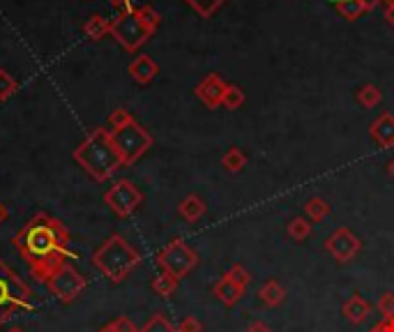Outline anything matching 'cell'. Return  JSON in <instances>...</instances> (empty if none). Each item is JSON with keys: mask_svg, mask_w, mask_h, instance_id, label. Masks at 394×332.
Instances as JSON below:
<instances>
[{"mask_svg": "<svg viewBox=\"0 0 394 332\" xmlns=\"http://www.w3.org/2000/svg\"><path fill=\"white\" fill-rule=\"evenodd\" d=\"M69 240L72 233L58 217L38 212L12 238V245L28 265L35 282L47 284L69 258H77V252L69 249Z\"/></svg>", "mask_w": 394, "mask_h": 332, "instance_id": "cell-1", "label": "cell"}, {"mask_svg": "<svg viewBox=\"0 0 394 332\" xmlns=\"http://www.w3.org/2000/svg\"><path fill=\"white\" fill-rule=\"evenodd\" d=\"M74 160L95 182H106L111 175L123 169V157L118 155L111 141V132L104 127H95L84 141L74 148Z\"/></svg>", "mask_w": 394, "mask_h": 332, "instance_id": "cell-2", "label": "cell"}, {"mask_svg": "<svg viewBox=\"0 0 394 332\" xmlns=\"http://www.w3.org/2000/svg\"><path fill=\"white\" fill-rule=\"evenodd\" d=\"M141 263V254L120 233H111L93 252V265L111 284H120Z\"/></svg>", "mask_w": 394, "mask_h": 332, "instance_id": "cell-3", "label": "cell"}, {"mask_svg": "<svg viewBox=\"0 0 394 332\" xmlns=\"http://www.w3.org/2000/svg\"><path fill=\"white\" fill-rule=\"evenodd\" d=\"M35 307V293L3 258H0V326H5L14 314L30 311Z\"/></svg>", "mask_w": 394, "mask_h": 332, "instance_id": "cell-4", "label": "cell"}, {"mask_svg": "<svg viewBox=\"0 0 394 332\" xmlns=\"http://www.w3.org/2000/svg\"><path fill=\"white\" fill-rule=\"evenodd\" d=\"M111 141L116 145L118 155L123 157V164L132 166L136 160H141V157L152 148V134L143 125L136 123V120H132L130 125L113 129Z\"/></svg>", "mask_w": 394, "mask_h": 332, "instance_id": "cell-5", "label": "cell"}, {"mask_svg": "<svg viewBox=\"0 0 394 332\" xmlns=\"http://www.w3.org/2000/svg\"><path fill=\"white\" fill-rule=\"evenodd\" d=\"M152 35L154 33L141 21V16L136 14V7L127 9V12H120L111 21V37L130 53L139 51Z\"/></svg>", "mask_w": 394, "mask_h": 332, "instance_id": "cell-6", "label": "cell"}, {"mask_svg": "<svg viewBox=\"0 0 394 332\" xmlns=\"http://www.w3.org/2000/svg\"><path fill=\"white\" fill-rule=\"evenodd\" d=\"M44 286H47L49 293L56 300H60L62 304H72L81 293L88 289V280L67 261L60 270L53 272V277Z\"/></svg>", "mask_w": 394, "mask_h": 332, "instance_id": "cell-7", "label": "cell"}, {"mask_svg": "<svg viewBox=\"0 0 394 332\" xmlns=\"http://www.w3.org/2000/svg\"><path fill=\"white\" fill-rule=\"evenodd\" d=\"M157 263L164 272L173 275L176 280H182L185 275H189L198 263V256L191 247H187L182 240H173L167 247L157 254Z\"/></svg>", "mask_w": 394, "mask_h": 332, "instance_id": "cell-8", "label": "cell"}, {"mask_svg": "<svg viewBox=\"0 0 394 332\" xmlns=\"http://www.w3.org/2000/svg\"><path fill=\"white\" fill-rule=\"evenodd\" d=\"M104 203L120 219H127L130 215H134L136 208L143 203V194L132 180L120 178V180H116L111 187H108V192L104 194Z\"/></svg>", "mask_w": 394, "mask_h": 332, "instance_id": "cell-9", "label": "cell"}, {"mask_svg": "<svg viewBox=\"0 0 394 332\" xmlns=\"http://www.w3.org/2000/svg\"><path fill=\"white\" fill-rule=\"evenodd\" d=\"M226 88H228V83L219 77V74H208V77L194 88V92H196V97L203 101L206 106L217 109V106H222Z\"/></svg>", "mask_w": 394, "mask_h": 332, "instance_id": "cell-10", "label": "cell"}, {"mask_svg": "<svg viewBox=\"0 0 394 332\" xmlns=\"http://www.w3.org/2000/svg\"><path fill=\"white\" fill-rule=\"evenodd\" d=\"M327 249L339 258V261H351L357 249H360V240H357L351 231L342 228L327 240Z\"/></svg>", "mask_w": 394, "mask_h": 332, "instance_id": "cell-11", "label": "cell"}, {"mask_svg": "<svg viewBox=\"0 0 394 332\" xmlns=\"http://www.w3.org/2000/svg\"><path fill=\"white\" fill-rule=\"evenodd\" d=\"M130 74L136 83L148 86V83L154 81V77L159 74V65L154 62L150 55H136V58L130 62Z\"/></svg>", "mask_w": 394, "mask_h": 332, "instance_id": "cell-12", "label": "cell"}, {"mask_svg": "<svg viewBox=\"0 0 394 332\" xmlns=\"http://www.w3.org/2000/svg\"><path fill=\"white\" fill-rule=\"evenodd\" d=\"M371 138L381 148L394 145V116L392 114H388V111H385V114L371 125Z\"/></svg>", "mask_w": 394, "mask_h": 332, "instance_id": "cell-13", "label": "cell"}, {"mask_svg": "<svg viewBox=\"0 0 394 332\" xmlns=\"http://www.w3.org/2000/svg\"><path fill=\"white\" fill-rule=\"evenodd\" d=\"M178 212L182 217H185L187 221H198L201 217L206 215V203L201 197H196V194H189V197H185L180 201V206H178Z\"/></svg>", "mask_w": 394, "mask_h": 332, "instance_id": "cell-14", "label": "cell"}, {"mask_svg": "<svg viewBox=\"0 0 394 332\" xmlns=\"http://www.w3.org/2000/svg\"><path fill=\"white\" fill-rule=\"evenodd\" d=\"M84 35L88 37L90 42L104 40L106 35H111V21H106V18L99 16V14H93V16H90L88 21L84 23Z\"/></svg>", "mask_w": 394, "mask_h": 332, "instance_id": "cell-15", "label": "cell"}, {"mask_svg": "<svg viewBox=\"0 0 394 332\" xmlns=\"http://www.w3.org/2000/svg\"><path fill=\"white\" fill-rule=\"evenodd\" d=\"M215 293H217V298L222 300L224 304H235L237 300H240L242 289L235 282L228 280V277H224V280L215 286Z\"/></svg>", "mask_w": 394, "mask_h": 332, "instance_id": "cell-16", "label": "cell"}, {"mask_svg": "<svg viewBox=\"0 0 394 332\" xmlns=\"http://www.w3.org/2000/svg\"><path fill=\"white\" fill-rule=\"evenodd\" d=\"M178 289V280L169 272H162L152 280V291L159 295V298H171Z\"/></svg>", "mask_w": 394, "mask_h": 332, "instance_id": "cell-17", "label": "cell"}, {"mask_svg": "<svg viewBox=\"0 0 394 332\" xmlns=\"http://www.w3.org/2000/svg\"><path fill=\"white\" fill-rule=\"evenodd\" d=\"M344 311H346V316L351 319L353 323H362L366 319V314H369V304H366L360 295H355V298H351L346 302Z\"/></svg>", "mask_w": 394, "mask_h": 332, "instance_id": "cell-18", "label": "cell"}, {"mask_svg": "<svg viewBox=\"0 0 394 332\" xmlns=\"http://www.w3.org/2000/svg\"><path fill=\"white\" fill-rule=\"evenodd\" d=\"M185 3L194 9V12L198 16H203V18H210L219 7H222L226 0H185Z\"/></svg>", "mask_w": 394, "mask_h": 332, "instance_id": "cell-19", "label": "cell"}, {"mask_svg": "<svg viewBox=\"0 0 394 332\" xmlns=\"http://www.w3.org/2000/svg\"><path fill=\"white\" fill-rule=\"evenodd\" d=\"M139 332H178V328H173V323L164 316V314H152L150 321L145 323L143 328H139Z\"/></svg>", "mask_w": 394, "mask_h": 332, "instance_id": "cell-20", "label": "cell"}, {"mask_svg": "<svg viewBox=\"0 0 394 332\" xmlns=\"http://www.w3.org/2000/svg\"><path fill=\"white\" fill-rule=\"evenodd\" d=\"M222 164H224L226 171L237 173V171H240L242 166L247 164V157H244V153L240 150V148H231V150H228V153L222 157Z\"/></svg>", "mask_w": 394, "mask_h": 332, "instance_id": "cell-21", "label": "cell"}, {"mask_svg": "<svg viewBox=\"0 0 394 332\" xmlns=\"http://www.w3.org/2000/svg\"><path fill=\"white\" fill-rule=\"evenodd\" d=\"M357 101L366 109H373L376 104H381V90L376 86H371V83H366V86H362L360 90H357Z\"/></svg>", "mask_w": 394, "mask_h": 332, "instance_id": "cell-22", "label": "cell"}, {"mask_svg": "<svg viewBox=\"0 0 394 332\" xmlns=\"http://www.w3.org/2000/svg\"><path fill=\"white\" fill-rule=\"evenodd\" d=\"M337 12L342 14V18H346V21H357L366 9L360 5V0H346V3L337 5Z\"/></svg>", "mask_w": 394, "mask_h": 332, "instance_id": "cell-23", "label": "cell"}, {"mask_svg": "<svg viewBox=\"0 0 394 332\" xmlns=\"http://www.w3.org/2000/svg\"><path fill=\"white\" fill-rule=\"evenodd\" d=\"M19 90V83L7 70H0V101H7Z\"/></svg>", "mask_w": 394, "mask_h": 332, "instance_id": "cell-24", "label": "cell"}, {"mask_svg": "<svg viewBox=\"0 0 394 332\" xmlns=\"http://www.w3.org/2000/svg\"><path fill=\"white\" fill-rule=\"evenodd\" d=\"M136 14L141 16V21H143L145 26H148L152 33L157 31L159 23H162V14H159L152 5H141V7H136Z\"/></svg>", "mask_w": 394, "mask_h": 332, "instance_id": "cell-25", "label": "cell"}, {"mask_svg": "<svg viewBox=\"0 0 394 332\" xmlns=\"http://www.w3.org/2000/svg\"><path fill=\"white\" fill-rule=\"evenodd\" d=\"M261 300L263 302H268V304H279L283 300V289L277 284V282H268L265 286H261Z\"/></svg>", "mask_w": 394, "mask_h": 332, "instance_id": "cell-26", "label": "cell"}, {"mask_svg": "<svg viewBox=\"0 0 394 332\" xmlns=\"http://www.w3.org/2000/svg\"><path fill=\"white\" fill-rule=\"evenodd\" d=\"M242 104H244V92H242V88L231 86V83H228L222 106H226V109H231V111H233V109H240Z\"/></svg>", "mask_w": 394, "mask_h": 332, "instance_id": "cell-27", "label": "cell"}, {"mask_svg": "<svg viewBox=\"0 0 394 332\" xmlns=\"http://www.w3.org/2000/svg\"><path fill=\"white\" fill-rule=\"evenodd\" d=\"M132 114L127 109H116L111 116H108V132H113V129H120V127H125V125H130L132 123Z\"/></svg>", "mask_w": 394, "mask_h": 332, "instance_id": "cell-28", "label": "cell"}, {"mask_svg": "<svg viewBox=\"0 0 394 332\" xmlns=\"http://www.w3.org/2000/svg\"><path fill=\"white\" fill-rule=\"evenodd\" d=\"M330 212V206L323 201V199H311L309 203H307V215L314 219V221H320L325 215Z\"/></svg>", "mask_w": 394, "mask_h": 332, "instance_id": "cell-29", "label": "cell"}, {"mask_svg": "<svg viewBox=\"0 0 394 332\" xmlns=\"http://www.w3.org/2000/svg\"><path fill=\"white\" fill-rule=\"evenodd\" d=\"M309 231H311V221H305V219H293L291 224H288V233L296 238V240H302V238H307L309 236Z\"/></svg>", "mask_w": 394, "mask_h": 332, "instance_id": "cell-30", "label": "cell"}, {"mask_svg": "<svg viewBox=\"0 0 394 332\" xmlns=\"http://www.w3.org/2000/svg\"><path fill=\"white\" fill-rule=\"evenodd\" d=\"M111 328L116 332H139V328L134 326V321L132 319H127V316H118L111 321Z\"/></svg>", "mask_w": 394, "mask_h": 332, "instance_id": "cell-31", "label": "cell"}, {"mask_svg": "<svg viewBox=\"0 0 394 332\" xmlns=\"http://www.w3.org/2000/svg\"><path fill=\"white\" fill-rule=\"evenodd\" d=\"M201 330H203V326H201L198 319H194V316L182 319L178 326V332H201Z\"/></svg>", "mask_w": 394, "mask_h": 332, "instance_id": "cell-32", "label": "cell"}, {"mask_svg": "<svg viewBox=\"0 0 394 332\" xmlns=\"http://www.w3.org/2000/svg\"><path fill=\"white\" fill-rule=\"evenodd\" d=\"M226 277H228V280H231V282H235L237 286H240V289H244V286H247V282H249V275H244L240 265H235L233 270L228 272Z\"/></svg>", "mask_w": 394, "mask_h": 332, "instance_id": "cell-33", "label": "cell"}, {"mask_svg": "<svg viewBox=\"0 0 394 332\" xmlns=\"http://www.w3.org/2000/svg\"><path fill=\"white\" fill-rule=\"evenodd\" d=\"M381 309H383V314L385 316H394V295H383V302H381Z\"/></svg>", "mask_w": 394, "mask_h": 332, "instance_id": "cell-34", "label": "cell"}, {"mask_svg": "<svg viewBox=\"0 0 394 332\" xmlns=\"http://www.w3.org/2000/svg\"><path fill=\"white\" fill-rule=\"evenodd\" d=\"M108 3H111L118 12H127V9H132L134 5H132V0H108Z\"/></svg>", "mask_w": 394, "mask_h": 332, "instance_id": "cell-35", "label": "cell"}, {"mask_svg": "<svg viewBox=\"0 0 394 332\" xmlns=\"http://www.w3.org/2000/svg\"><path fill=\"white\" fill-rule=\"evenodd\" d=\"M378 3H383V0H360V5L366 9V12H369V9H376V5Z\"/></svg>", "mask_w": 394, "mask_h": 332, "instance_id": "cell-36", "label": "cell"}, {"mask_svg": "<svg viewBox=\"0 0 394 332\" xmlns=\"http://www.w3.org/2000/svg\"><path fill=\"white\" fill-rule=\"evenodd\" d=\"M249 332H270V328L265 326V323H254V326L249 328Z\"/></svg>", "mask_w": 394, "mask_h": 332, "instance_id": "cell-37", "label": "cell"}, {"mask_svg": "<svg viewBox=\"0 0 394 332\" xmlns=\"http://www.w3.org/2000/svg\"><path fill=\"white\" fill-rule=\"evenodd\" d=\"M5 221H7V210H5L3 203H0V226H3Z\"/></svg>", "mask_w": 394, "mask_h": 332, "instance_id": "cell-38", "label": "cell"}, {"mask_svg": "<svg viewBox=\"0 0 394 332\" xmlns=\"http://www.w3.org/2000/svg\"><path fill=\"white\" fill-rule=\"evenodd\" d=\"M99 332H116V330L111 328V323H106V326H102V328H99Z\"/></svg>", "mask_w": 394, "mask_h": 332, "instance_id": "cell-39", "label": "cell"}, {"mask_svg": "<svg viewBox=\"0 0 394 332\" xmlns=\"http://www.w3.org/2000/svg\"><path fill=\"white\" fill-rule=\"evenodd\" d=\"M385 5H388V9H394V0H383Z\"/></svg>", "mask_w": 394, "mask_h": 332, "instance_id": "cell-40", "label": "cell"}, {"mask_svg": "<svg viewBox=\"0 0 394 332\" xmlns=\"http://www.w3.org/2000/svg\"><path fill=\"white\" fill-rule=\"evenodd\" d=\"M5 332H26L23 328H19V326H16V328H10V330H5Z\"/></svg>", "mask_w": 394, "mask_h": 332, "instance_id": "cell-41", "label": "cell"}, {"mask_svg": "<svg viewBox=\"0 0 394 332\" xmlns=\"http://www.w3.org/2000/svg\"><path fill=\"white\" fill-rule=\"evenodd\" d=\"M330 3H332V5L337 7V5H342V3H346V0H330Z\"/></svg>", "mask_w": 394, "mask_h": 332, "instance_id": "cell-42", "label": "cell"}, {"mask_svg": "<svg viewBox=\"0 0 394 332\" xmlns=\"http://www.w3.org/2000/svg\"><path fill=\"white\" fill-rule=\"evenodd\" d=\"M390 173H392V175H394V160H392V162H390Z\"/></svg>", "mask_w": 394, "mask_h": 332, "instance_id": "cell-43", "label": "cell"}]
</instances>
